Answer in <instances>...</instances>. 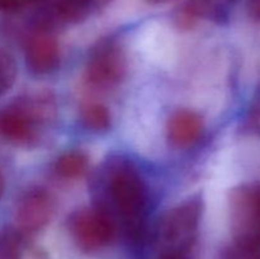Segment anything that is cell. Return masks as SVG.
<instances>
[{"label": "cell", "instance_id": "d6986e66", "mask_svg": "<svg viewBox=\"0 0 260 259\" xmlns=\"http://www.w3.org/2000/svg\"><path fill=\"white\" fill-rule=\"evenodd\" d=\"M211 2H213L218 8H221V9L225 10L226 12V8H228V5L231 4V3H234L235 0H211Z\"/></svg>", "mask_w": 260, "mask_h": 259}, {"label": "cell", "instance_id": "e0dca14e", "mask_svg": "<svg viewBox=\"0 0 260 259\" xmlns=\"http://www.w3.org/2000/svg\"><path fill=\"white\" fill-rule=\"evenodd\" d=\"M222 259H254L249 255L248 253H245L244 250H241L240 248H238L236 245H231L230 248H228L223 253Z\"/></svg>", "mask_w": 260, "mask_h": 259}, {"label": "cell", "instance_id": "3957f363", "mask_svg": "<svg viewBox=\"0 0 260 259\" xmlns=\"http://www.w3.org/2000/svg\"><path fill=\"white\" fill-rule=\"evenodd\" d=\"M234 245L260 259V182L239 185L230 196Z\"/></svg>", "mask_w": 260, "mask_h": 259}, {"label": "cell", "instance_id": "2e32d148", "mask_svg": "<svg viewBox=\"0 0 260 259\" xmlns=\"http://www.w3.org/2000/svg\"><path fill=\"white\" fill-rule=\"evenodd\" d=\"M29 4L30 0H0V12H14Z\"/></svg>", "mask_w": 260, "mask_h": 259}, {"label": "cell", "instance_id": "4fadbf2b", "mask_svg": "<svg viewBox=\"0 0 260 259\" xmlns=\"http://www.w3.org/2000/svg\"><path fill=\"white\" fill-rule=\"evenodd\" d=\"M17 62L10 52L0 48V96L7 94L17 79Z\"/></svg>", "mask_w": 260, "mask_h": 259}, {"label": "cell", "instance_id": "ba28073f", "mask_svg": "<svg viewBox=\"0 0 260 259\" xmlns=\"http://www.w3.org/2000/svg\"><path fill=\"white\" fill-rule=\"evenodd\" d=\"M25 63L33 74L45 75L60 65V45L52 29L37 27L25 41Z\"/></svg>", "mask_w": 260, "mask_h": 259}, {"label": "cell", "instance_id": "6da1fadb", "mask_svg": "<svg viewBox=\"0 0 260 259\" xmlns=\"http://www.w3.org/2000/svg\"><path fill=\"white\" fill-rule=\"evenodd\" d=\"M104 189L108 203H101L121 222L128 239L141 240L145 233L147 212V193L145 183L136 168L128 161L116 160L104 173Z\"/></svg>", "mask_w": 260, "mask_h": 259}, {"label": "cell", "instance_id": "9c48e42d", "mask_svg": "<svg viewBox=\"0 0 260 259\" xmlns=\"http://www.w3.org/2000/svg\"><path fill=\"white\" fill-rule=\"evenodd\" d=\"M37 9L40 22L37 27L52 29L53 25L76 24L94 9L91 0H30Z\"/></svg>", "mask_w": 260, "mask_h": 259}, {"label": "cell", "instance_id": "8992f818", "mask_svg": "<svg viewBox=\"0 0 260 259\" xmlns=\"http://www.w3.org/2000/svg\"><path fill=\"white\" fill-rule=\"evenodd\" d=\"M126 69V55L121 45L113 38H103L90 50L85 78L91 86L108 89L121 83Z\"/></svg>", "mask_w": 260, "mask_h": 259}, {"label": "cell", "instance_id": "44dd1931", "mask_svg": "<svg viewBox=\"0 0 260 259\" xmlns=\"http://www.w3.org/2000/svg\"><path fill=\"white\" fill-rule=\"evenodd\" d=\"M111 2H112V0H91L94 9H98V8L106 7V5L109 4Z\"/></svg>", "mask_w": 260, "mask_h": 259}, {"label": "cell", "instance_id": "277c9868", "mask_svg": "<svg viewBox=\"0 0 260 259\" xmlns=\"http://www.w3.org/2000/svg\"><path fill=\"white\" fill-rule=\"evenodd\" d=\"M68 226L74 243L85 253H95L111 245L118 229L114 218L101 205L76 210L69 217Z\"/></svg>", "mask_w": 260, "mask_h": 259}, {"label": "cell", "instance_id": "7a4b0ae2", "mask_svg": "<svg viewBox=\"0 0 260 259\" xmlns=\"http://www.w3.org/2000/svg\"><path fill=\"white\" fill-rule=\"evenodd\" d=\"M57 117L51 91L27 94L0 109V141L17 147L37 146Z\"/></svg>", "mask_w": 260, "mask_h": 259}, {"label": "cell", "instance_id": "8fae6325", "mask_svg": "<svg viewBox=\"0 0 260 259\" xmlns=\"http://www.w3.org/2000/svg\"><path fill=\"white\" fill-rule=\"evenodd\" d=\"M56 175L66 180L83 178L89 170L88 155L80 150H71L61 155L53 165Z\"/></svg>", "mask_w": 260, "mask_h": 259}, {"label": "cell", "instance_id": "7c38bea8", "mask_svg": "<svg viewBox=\"0 0 260 259\" xmlns=\"http://www.w3.org/2000/svg\"><path fill=\"white\" fill-rule=\"evenodd\" d=\"M80 118L85 128L93 132H104L111 127L109 109L102 103H88L81 108Z\"/></svg>", "mask_w": 260, "mask_h": 259}, {"label": "cell", "instance_id": "52a82bcc", "mask_svg": "<svg viewBox=\"0 0 260 259\" xmlns=\"http://www.w3.org/2000/svg\"><path fill=\"white\" fill-rule=\"evenodd\" d=\"M55 200L47 189L30 188L18 201L15 222L19 233H37L52 218Z\"/></svg>", "mask_w": 260, "mask_h": 259}, {"label": "cell", "instance_id": "5b68a950", "mask_svg": "<svg viewBox=\"0 0 260 259\" xmlns=\"http://www.w3.org/2000/svg\"><path fill=\"white\" fill-rule=\"evenodd\" d=\"M202 216V201L193 197L172 208L160 220L157 240L164 246V253L183 254L194 241Z\"/></svg>", "mask_w": 260, "mask_h": 259}, {"label": "cell", "instance_id": "603a6c76", "mask_svg": "<svg viewBox=\"0 0 260 259\" xmlns=\"http://www.w3.org/2000/svg\"><path fill=\"white\" fill-rule=\"evenodd\" d=\"M149 3H151V4H165V3L170 2V0H147Z\"/></svg>", "mask_w": 260, "mask_h": 259}, {"label": "cell", "instance_id": "7402d4cb", "mask_svg": "<svg viewBox=\"0 0 260 259\" xmlns=\"http://www.w3.org/2000/svg\"><path fill=\"white\" fill-rule=\"evenodd\" d=\"M3 192H4V179H3V175L0 173V198H2Z\"/></svg>", "mask_w": 260, "mask_h": 259}, {"label": "cell", "instance_id": "ffe728a7", "mask_svg": "<svg viewBox=\"0 0 260 259\" xmlns=\"http://www.w3.org/2000/svg\"><path fill=\"white\" fill-rule=\"evenodd\" d=\"M160 259H185L183 254L178 253H162Z\"/></svg>", "mask_w": 260, "mask_h": 259}, {"label": "cell", "instance_id": "ac0fdd59", "mask_svg": "<svg viewBox=\"0 0 260 259\" xmlns=\"http://www.w3.org/2000/svg\"><path fill=\"white\" fill-rule=\"evenodd\" d=\"M248 15L253 22L260 23V0H249L248 5Z\"/></svg>", "mask_w": 260, "mask_h": 259}, {"label": "cell", "instance_id": "9a60e30c", "mask_svg": "<svg viewBox=\"0 0 260 259\" xmlns=\"http://www.w3.org/2000/svg\"><path fill=\"white\" fill-rule=\"evenodd\" d=\"M244 127L253 136L260 139V84L254 91L246 111Z\"/></svg>", "mask_w": 260, "mask_h": 259}, {"label": "cell", "instance_id": "5bb4252c", "mask_svg": "<svg viewBox=\"0 0 260 259\" xmlns=\"http://www.w3.org/2000/svg\"><path fill=\"white\" fill-rule=\"evenodd\" d=\"M0 259H22V239L18 230L0 233Z\"/></svg>", "mask_w": 260, "mask_h": 259}, {"label": "cell", "instance_id": "30bf717a", "mask_svg": "<svg viewBox=\"0 0 260 259\" xmlns=\"http://www.w3.org/2000/svg\"><path fill=\"white\" fill-rule=\"evenodd\" d=\"M205 130L202 117L193 111L180 109L175 112L168 123V139L170 144L179 149L194 145Z\"/></svg>", "mask_w": 260, "mask_h": 259}]
</instances>
